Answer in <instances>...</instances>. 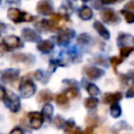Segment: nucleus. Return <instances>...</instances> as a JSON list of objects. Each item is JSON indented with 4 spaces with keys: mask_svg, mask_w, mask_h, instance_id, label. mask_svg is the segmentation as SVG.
<instances>
[{
    "mask_svg": "<svg viewBox=\"0 0 134 134\" xmlns=\"http://www.w3.org/2000/svg\"><path fill=\"white\" fill-rule=\"evenodd\" d=\"M7 17L15 23H21V22H30L35 19L34 16L25 13V12H21L18 8H9L7 10Z\"/></svg>",
    "mask_w": 134,
    "mask_h": 134,
    "instance_id": "f257e3e1",
    "label": "nucleus"
},
{
    "mask_svg": "<svg viewBox=\"0 0 134 134\" xmlns=\"http://www.w3.org/2000/svg\"><path fill=\"white\" fill-rule=\"evenodd\" d=\"M22 46H23V43L20 40V38L16 37V36H7V37H4L2 40L1 49H2V51H7L9 49L21 48Z\"/></svg>",
    "mask_w": 134,
    "mask_h": 134,
    "instance_id": "f03ea898",
    "label": "nucleus"
},
{
    "mask_svg": "<svg viewBox=\"0 0 134 134\" xmlns=\"http://www.w3.org/2000/svg\"><path fill=\"white\" fill-rule=\"evenodd\" d=\"M36 85L32 83V81H30L28 77L26 79H23L21 82H20V85H19V90L21 92V95L25 98L27 97H30L34 95V93L36 92Z\"/></svg>",
    "mask_w": 134,
    "mask_h": 134,
    "instance_id": "7ed1b4c3",
    "label": "nucleus"
},
{
    "mask_svg": "<svg viewBox=\"0 0 134 134\" xmlns=\"http://www.w3.org/2000/svg\"><path fill=\"white\" fill-rule=\"evenodd\" d=\"M6 105V107L12 111V112H18L20 110V106H21V103H20V97L15 94V93H12V92H7L6 94V97L5 99L3 100Z\"/></svg>",
    "mask_w": 134,
    "mask_h": 134,
    "instance_id": "20e7f679",
    "label": "nucleus"
},
{
    "mask_svg": "<svg viewBox=\"0 0 134 134\" xmlns=\"http://www.w3.org/2000/svg\"><path fill=\"white\" fill-rule=\"evenodd\" d=\"M99 16L102 18V20L106 23H109V24H115L117 22H119V18L118 16L115 14V12L111 8H105V9H102L100 13H99Z\"/></svg>",
    "mask_w": 134,
    "mask_h": 134,
    "instance_id": "39448f33",
    "label": "nucleus"
},
{
    "mask_svg": "<svg viewBox=\"0 0 134 134\" xmlns=\"http://www.w3.org/2000/svg\"><path fill=\"white\" fill-rule=\"evenodd\" d=\"M83 72L88 79H90L92 81H95L105 74V71L103 69L97 68V67H93V66H86L84 68Z\"/></svg>",
    "mask_w": 134,
    "mask_h": 134,
    "instance_id": "423d86ee",
    "label": "nucleus"
},
{
    "mask_svg": "<svg viewBox=\"0 0 134 134\" xmlns=\"http://www.w3.org/2000/svg\"><path fill=\"white\" fill-rule=\"evenodd\" d=\"M27 117H28V120L30 122V126L31 128L38 130L41 128L42 124H43V114L40 113V112H29L27 114Z\"/></svg>",
    "mask_w": 134,
    "mask_h": 134,
    "instance_id": "0eeeda50",
    "label": "nucleus"
},
{
    "mask_svg": "<svg viewBox=\"0 0 134 134\" xmlns=\"http://www.w3.org/2000/svg\"><path fill=\"white\" fill-rule=\"evenodd\" d=\"M73 37H74V31L72 29H69V28L64 29L57 37L58 44H60V45H66V44H68L70 42V40Z\"/></svg>",
    "mask_w": 134,
    "mask_h": 134,
    "instance_id": "6e6552de",
    "label": "nucleus"
},
{
    "mask_svg": "<svg viewBox=\"0 0 134 134\" xmlns=\"http://www.w3.org/2000/svg\"><path fill=\"white\" fill-rule=\"evenodd\" d=\"M19 76V70L17 69H7L4 70L1 76L2 83H15Z\"/></svg>",
    "mask_w": 134,
    "mask_h": 134,
    "instance_id": "1a4fd4ad",
    "label": "nucleus"
},
{
    "mask_svg": "<svg viewBox=\"0 0 134 134\" xmlns=\"http://www.w3.org/2000/svg\"><path fill=\"white\" fill-rule=\"evenodd\" d=\"M37 12L42 15H52L53 8L48 1H40L37 4Z\"/></svg>",
    "mask_w": 134,
    "mask_h": 134,
    "instance_id": "9d476101",
    "label": "nucleus"
},
{
    "mask_svg": "<svg viewBox=\"0 0 134 134\" xmlns=\"http://www.w3.org/2000/svg\"><path fill=\"white\" fill-rule=\"evenodd\" d=\"M22 37L25 41H28V42H37L40 40L39 34H37L31 28H24L22 30Z\"/></svg>",
    "mask_w": 134,
    "mask_h": 134,
    "instance_id": "9b49d317",
    "label": "nucleus"
},
{
    "mask_svg": "<svg viewBox=\"0 0 134 134\" xmlns=\"http://www.w3.org/2000/svg\"><path fill=\"white\" fill-rule=\"evenodd\" d=\"M122 94L120 92H115V93H106L103 96V103L104 104H113L117 103L119 99H121Z\"/></svg>",
    "mask_w": 134,
    "mask_h": 134,
    "instance_id": "f8f14e48",
    "label": "nucleus"
},
{
    "mask_svg": "<svg viewBox=\"0 0 134 134\" xmlns=\"http://www.w3.org/2000/svg\"><path fill=\"white\" fill-rule=\"evenodd\" d=\"M93 27H94V29L97 31V34H98L103 39L108 40V39L110 38V32L108 31V29H107L99 21H95L94 24H93Z\"/></svg>",
    "mask_w": 134,
    "mask_h": 134,
    "instance_id": "ddd939ff",
    "label": "nucleus"
},
{
    "mask_svg": "<svg viewBox=\"0 0 134 134\" xmlns=\"http://www.w3.org/2000/svg\"><path fill=\"white\" fill-rule=\"evenodd\" d=\"M37 48H38V50L41 51V52L48 53V52H50V51L53 49V43H52L50 40H44V41H41V42L37 45Z\"/></svg>",
    "mask_w": 134,
    "mask_h": 134,
    "instance_id": "4468645a",
    "label": "nucleus"
},
{
    "mask_svg": "<svg viewBox=\"0 0 134 134\" xmlns=\"http://www.w3.org/2000/svg\"><path fill=\"white\" fill-rule=\"evenodd\" d=\"M13 61L15 62H22V63H32L35 62V57L30 54H24V53H17L12 57Z\"/></svg>",
    "mask_w": 134,
    "mask_h": 134,
    "instance_id": "2eb2a0df",
    "label": "nucleus"
},
{
    "mask_svg": "<svg viewBox=\"0 0 134 134\" xmlns=\"http://www.w3.org/2000/svg\"><path fill=\"white\" fill-rule=\"evenodd\" d=\"M79 16L83 20H90L93 16V12L88 6H82L79 10Z\"/></svg>",
    "mask_w": 134,
    "mask_h": 134,
    "instance_id": "dca6fc26",
    "label": "nucleus"
},
{
    "mask_svg": "<svg viewBox=\"0 0 134 134\" xmlns=\"http://www.w3.org/2000/svg\"><path fill=\"white\" fill-rule=\"evenodd\" d=\"M52 97H53L52 93L50 91H48V90H42V91H40V93L38 95L39 102H44V103L50 102L52 99Z\"/></svg>",
    "mask_w": 134,
    "mask_h": 134,
    "instance_id": "f3484780",
    "label": "nucleus"
},
{
    "mask_svg": "<svg viewBox=\"0 0 134 134\" xmlns=\"http://www.w3.org/2000/svg\"><path fill=\"white\" fill-rule=\"evenodd\" d=\"M117 42H118V44H119V45L127 46V44H128V43H133V42H134V38H133L132 36H130V35L121 34V35H119Z\"/></svg>",
    "mask_w": 134,
    "mask_h": 134,
    "instance_id": "a211bd4d",
    "label": "nucleus"
},
{
    "mask_svg": "<svg viewBox=\"0 0 134 134\" xmlns=\"http://www.w3.org/2000/svg\"><path fill=\"white\" fill-rule=\"evenodd\" d=\"M84 105H85V107H86L87 109H89V110L94 109V108H96L97 105H98V99L95 98L94 96H90V97H88V98L85 99Z\"/></svg>",
    "mask_w": 134,
    "mask_h": 134,
    "instance_id": "6ab92c4d",
    "label": "nucleus"
},
{
    "mask_svg": "<svg viewBox=\"0 0 134 134\" xmlns=\"http://www.w3.org/2000/svg\"><path fill=\"white\" fill-rule=\"evenodd\" d=\"M120 114H121V108H120V106L117 103L111 104V107H110V115L112 117L116 118V117H119Z\"/></svg>",
    "mask_w": 134,
    "mask_h": 134,
    "instance_id": "aec40b11",
    "label": "nucleus"
},
{
    "mask_svg": "<svg viewBox=\"0 0 134 134\" xmlns=\"http://www.w3.org/2000/svg\"><path fill=\"white\" fill-rule=\"evenodd\" d=\"M52 113H53V108H52V106H51L50 104H45V105L43 106V109H42V114H43V116H44L47 120H49V119L51 118V116H52Z\"/></svg>",
    "mask_w": 134,
    "mask_h": 134,
    "instance_id": "412c9836",
    "label": "nucleus"
},
{
    "mask_svg": "<svg viewBox=\"0 0 134 134\" xmlns=\"http://www.w3.org/2000/svg\"><path fill=\"white\" fill-rule=\"evenodd\" d=\"M68 95L66 93H60L55 96V103L59 106H65L68 104Z\"/></svg>",
    "mask_w": 134,
    "mask_h": 134,
    "instance_id": "4be33fe9",
    "label": "nucleus"
},
{
    "mask_svg": "<svg viewBox=\"0 0 134 134\" xmlns=\"http://www.w3.org/2000/svg\"><path fill=\"white\" fill-rule=\"evenodd\" d=\"M65 93H66L69 97H71V98H79V97H80V91H79L77 87H74V86L69 87V88L65 91Z\"/></svg>",
    "mask_w": 134,
    "mask_h": 134,
    "instance_id": "5701e85b",
    "label": "nucleus"
},
{
    "mask_svg": "<svg viewBox=\"0 0 134 134\" xmlns=\"http://www.w3.org/2000/svg\"><path fill=\"white\" fill-rule=\"evenodd\" d=\"M87 92H88L91 96H96V95H98V94L100 93L98 87H97L96 85H94V84H89V85H87Z\"/></svg>",
    "mask_w": 134,
    "mask_h": 134,
    "instance_id": "b1692460",
    "label": "nucleus"
},
{
    "mask_svg": "<svg viewBox=\"0 0 134 134\" xmlns=\"http://www.w3.org/2000/svg\"><path fill=\"white\" fill-rule=\"evenodd\" d=\"M120 13L125 17V19H126V21L128 23H134V14L132 12H130V10L125 8V9H121Z\"/></svg>",
    "mask_w": 134,
    "mask_h": 134,
    "instance_id": "393cba45",
    "label": "nucleus"
},
{
    "mask_svg": "<svg viewBox=\"0 0 134 134\" xmlns=\"http://www.w3.org/2000/svg\"><path fill=\"white\" fill-rule=\"evenodd\" d=\"M134 50V47L133 46H124L120 48L119 50V53H120V57L121 58H127L129 57V54Z\"/></svg>",
    "mask_w": 134,
    "mask_h": 134,
    "instance_id": "a878e982",
    "label": "nucleus"
},
{
    "mask_svg": "<svg viewBox=\"0 0 134 134\" xmlns=\"http://www.w3.org/2000/svg\"><path fill=\"white\" fill-rule=\"evenodd\" d=\"M65 124H66V121L63 119V117L62 116H55L54 118H53V125L57 127V128H64L65 127Z\"/></svg>",
    "mask_w": 134,
    "mask_h": 134,
    "instance_id": "bb28decb",
    "label": "nucleus"
},
{
    "mask_svg": "<svg viewBox=\"0 0 134 134\" xmlns=\"http://www.w3.org/2000/svg\"><path fill=\"white\" fill-rule=\"evenodd\" d=\"M36 27L39 30L49 28V21H47V20H40L38 23H36Z\"/></svg>",
    "mask_w": 134,
    "mask_h": 134,
    "instance_id": "cd10ccee",
    "label": "nucleus"
},
{
    "mask_svg": "<svg viewBox=\"0 0 134 134\" xmlns=\"http://www.w3.org/2000/svg\"><path fill=\"white\" fill-rule=\"evenodd\" d=\"M121 62H122V58H121V57H120V58L112 57V58L110 59V63H111V65L113 66V68H114V69H116V66H117V65H119Z\"/></svg>",
    "mask_w": 134,
    "mask_h": 134,
    "instance_id": "c85d7f7f",
    "label": "nucleus"
},
{
    "mask_svg": "<svg viewBox=\"0 0 134 134\" xmlns=\"http://www.w3.org/2000/svg\"><path fill=\"white\" fill-rule=\"evenodd\" d=\"M84 132L81 130V128H79V127H73V128H71V129H69V130H67L66 131V134H83Z\"/></svg>",
    "mask_w": 134,
    "mask_h": 134,
    "instance_id": "c756f323",
    "label": "nucleus"
},
{
    "mask_svg": "<svg viewBox=\"0 0 134 134\" xmlns=\"http://www.w3.org/2000/svg\"><path fill=\"white\" fill-rule=\"evenodd\" d=\"M88 41H89V36L86 34H83V35L79 36V38H77V42L81 44H86Z\"/></svg>",
    "mask_w": 134,
    "mask_h": 134,
    "instance_id": "7c9ffc66",
    "label": "nucleus"
},
{
    "mask_svg": "<svg viewBox=\"0 0 134 134\" xmlns=\"http://www.w3.org/2000/svg\"><path fill=\"white\" fill-rule=\"evenodd\" d=\"M75 126V122L72 120V119H69V120H67L66 121V124H65V132L67 131V130H69V129H71V128H73Z\"/></svg>",
    "mask_w": 134,
    "mask_h": 134,
    "instance_id": "2f4dec72",
    "label": "nucleus"
},
{
    "mask_svg": "<svg viewBox=\"0 0 134 134\" xmlns=\"http://www.w3.org/2000/svg\"><path fill=\"white\" fill-rule=\"evenodd\" d=\"M125 8L128 9V10H130V12H132V13H134V0L129 1V2L125 5Z\"/></svg>",
    "mask_w": 134,
    "mask_h": 134,
    "instance_id": "473e14b6",
    "label": "nucleus"
},
{
    "mask_svg": "<svg viewBox=\"0 0 134 134\" xmlns=\"http://www.w3.org/2000/svg\"><path fill=\"white\" fill-rule=\"evenodd\" d=\"M126 97H134V84H132V86L128 89L126 93Z\"/></svg>",
    "mask_w": 134,
    "mask_h": 134,
    "instance_id": "72a5a7b5",
    "label": "nucleus"
},
{
    "mask_svg": "<svg viewBox=\"0 0 134 134\" xmlns=\"http://www.w3.org/2000/svg\"><path fill=\"white\" fill-rule=\"evenodd\" d=\"M42 74H43V72L41 70H37V71L34 72V77L36 80H38V81H42V77H43Z\"/></svg>",
    "mask_w": 134,
    "mask_h": 134,
    "instance_id": "f704fd0d",
    "label": "nucleus"
},
{
    "mask_svg": "<svg viewBox=\"0 0 134 134\" xmlns=\"http://www.w3.org/2000/svg\"><path fill=\"white\" fill-rule=\"evenodd\" d=\"M9 134H24V132H23V130L21 128H15V129H13L10 131Z\"/></svg>",
    "mask_w": 134,
    "mask_h": 134,
    "instance_id": "c9c22d12",
    "label": "nucleus"
},
{
    "mask_svg": "<svg viewBox=\"0 0 134 134\" xmlns=\"http://www.w3.org/2000/svg\"><path fill=\"white\" fill-rule=\"evenodd\" d=\"M93 129H94V126H89L85 131H84V133L83 134H92V132H93Z\"/></svg>",
    "mask_w": 134,
    "mask_h": 134,
    "instance_id": "e433bc0d",
    "label": "nucleus"
},
{
    "mask_svg": "<svg viewBox=\"0 0 134 134\" xmlns=\"http://www.w3.org/2000/svg\"><path fill=\"white\" fill-rule=\"evenodd\" d=\"M6 94H7V92L5 91L4 87L2 86V87H1V99H2V100H4V99H5V97H6Z\"/></svg>",
    "mask_w": 134,
    "mask_h": 134,
    "instance_id": "4c0bfd02",
    "label": "nucleus"
},
{
    "mask_svg": "<svg viewBox=\"0 0 134 134\" xmlns=\"http://www.w3.org/2000/svg\"><path fill=\"white\" fill-rule=\"evenodd\" d=\"M117 0H102V2L104 3V4H111V3H114V2H116Z\"/></svg>",
    "mask_w": 134,
    "mask_h": 134,
    "instance_id": "58836bf2",
    "label": "nucleus"
},
{
    "mask_svg": "<svg viewBox=\"0 0 134 134\" xmlns=\"http://www.w3.org/2000/svg\"><path fill=\"white\" fill-rule=\"evenodd\" d=\"M9 3H20V0H6Z\"/></svg>",
    "mask_w": 134,
    "mask_h": 134,
    "instance_id": "ea45409f",
    "label": "nucleus"
},
{
    "mask_svg": "<svg viewBox=\"0 0 134 134\" xmlns=\"http://www.w3.org/2000/svg\"><path fill=\"white\" fill-rule=\"evenodd\" d=\"M82 1H83V2H88L89 0H82Z\"/></svg>",
    "mask_w": 134,
    "mask_h": 134,
    "instance_id": "a19ab883",
    "label": "nucleus"
},
{
    "mask_svg": "<svg viewBox=\"0 0 134 134\" xmlns=\"http://www.w3.org/2000/svg\"><path fill=\"white\" fill-rule=\"evenodd\" d=\"M133 65H134V63H133Z\"/></svg>",
    "mask_w": 134,
    "mask_h": 134,
    "instance_id": "79ce46f5",
    "label": "nucleus"
}]
</instances>
